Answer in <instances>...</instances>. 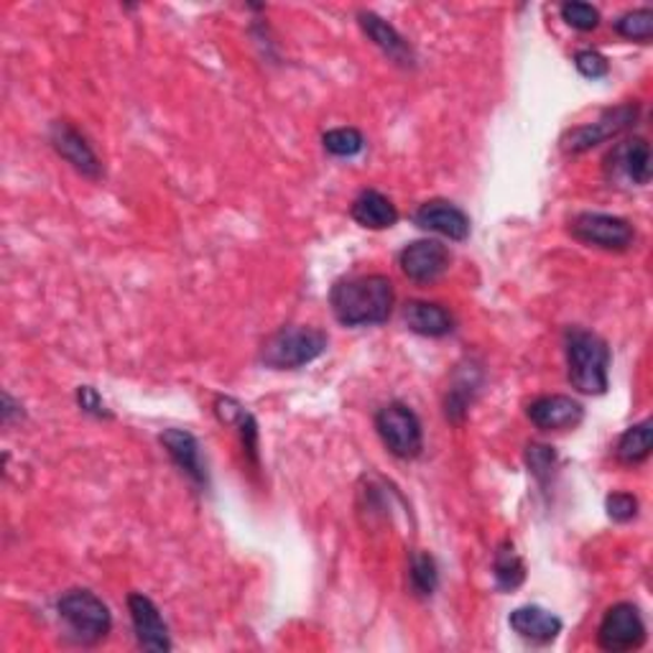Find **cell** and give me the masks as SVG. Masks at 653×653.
<instances>
[{"instance_id":"cell-6","label":"cell","mask_w":653,"mask_h":653,"mask_svg":"<svg viewBox=\"0 0 653 653\" xmlns=\"http://www.w3.org/2000/svg\"><path fill=\"white\" fill-rule=\"evenodd\" d=\"M572 238H577L580 243L603 248V251H629L635 240V230L629 220L617 218V214H603V212H580L574 214L570 222Z\"/></svg>"},{"instance_id":"cell-13","label":"cell","mask_w":653,"mask_h":653,"mask_svg":"<svg viewBox=\"0 0 653 653\" xmlns=\"http://www.w3.org/2000/svg\"><path fill=\"white\" fill-rule=\"evenodd\" d=\"M414 222L421 230H426V233H436L450 240L470 238V218L458 204L446 200H432L421 204L414 214Z\"/></svg>"},{"instance_id":"cell-14","label":"cell","mask_w":653,"mask_h":653,"mask_svg":"<svg viewBox=\"0 0 653 653\" xmlns=\"http://www.w3.org/2000/svg\"><path fill=\"white\" fill-rule=\"evenodd\" d=\"M358 21H360V29L365 31V37L371 39L373 44L381 49L393 64H399V67H414L416 64L414 49H411L409 41L403 39L389 21L381 19L378 13H371V11H360Z\"/></svg>"},{"instance_id":"cell-4","label":"cell","mask_w":653,"mask_h":653,"mask_svg":"<svg viewBox=\"0 0 653 653\" xmlns=\"http://www.w3.org/2000/svg\"><path fill=\"white\" fill-rule=\"evenodd\" d=\"M59 617L70 625L77 639L84 643H98L108 639L113 629V615L108 605L90 590H70L57 603Z\"/></svg>"},{"instance_id":"cell-15","label":"cell","mask_w":653,"mask_h":653,"mask_svg":"<svg viewBox=\"0 0 653 653\" xmlns=\"http://www.w3.org/2000/svg\"><path fill=\"white\" fill-rule=\"evenodd\" d=\"M159 440L179 470L187 472L197 485H208V468H204L200 442H197L194 434L184 432V429H167Z\"/></svg>"},{"instance_id":"cell-9","label":"cell","mask_w":653,"mask_h":653,"mask_svg":"<svg viewBox=\"0 0 653 653\" xmlns=\"http://www.w3.org/2000/svg\"><path fill=\"white\" fill-rule=\"evenodd\" d=\"M450 261L452 255L450 251H446V245L440 243V240H429V238L406 245L399 255L403 277L416 283H432L440 277H444V271L450 269Z\"/></svg>"},{"instance_id":"cell-5","label":"cell","mask_w":653,"mask_h":653,"mask_svg":"<svg viewBox=\"0 0 653 653\" xmlns=\"http://www.w3.org/2000/svg\"><path fill=\"white\" fill-rule=\"evenodd\" d=\"M375 429L391 454L414 460L424 450V429L406 403H389L375 414Z\"/></svg>"},{"instance_id":"cell-10","label":"cell","mask_w":653,"mask_h":653,"mask_svg":"<svg viewBox=\"0 0 653 653\" xmlns=\"http://www.w3.org/2000/svg\"><path fill=\"white\" fill-rule=\"evenodd\" d=\"M49 139H51V145H54V151L59 153V157L70 163L72 169L80 171L82 177H88V179L102 177V163L98 159V153L92 151L88 139H84V135L77 131L72 123H67V120H57V123H51Z\"/></svg>"},{"instance_id":"cell-22","label":"cell","mask_w":653,"mask_h":653,"mask_svg":"<svg viewBox=\"0 0 653 653\" xmlns=\"http://www.w3.org/2000/svg\"><path fill=\"white\" fill-rule=\"evenodd\" d=\"M409 582L416 597H432L436 584H440V572H436V562L432 554L416 552L411 554L409 564Z\"/></svg>"},{"instance_id":"cell-8","label":"cell","mask_w":653,"mask_h":653,"mask_svg":"<svg viewBox=\"0 0 653 653\" xmlns=\"http://www.w3.org/2000/svg\"><path fill=\"white\" fill-rule=\"evenodd\" d=\"M643 641H646V623L633 603H617L603 615V623L597 629V643L603 651H635L643 646Z\"/></svg>"},{"instance_id":"cell-20","label":"cell","mask_w":653,"mask_h":653,"mask_svg":"<svg viewBox=\"0 0 653 653\" xmlns=\"http://www.w3.org/2000/svg\"><path fill=\"white\" fill-rule=\"evenodd\" d=\"M651 421H641V424H633L631 429H625L617 440L615 454L623 465H641V462L649 460L651 454Z\"/></svg>"},{"instance_id":"cell-29","label":"cell","mask_w":653,"mask_h":653,"mask_svg":"<svg viewBox=\"0 0 653 653\" xmlns=\"http://www.w3.org/2000/svg\"><path fill=\"white\" fill-rule=\"evenodd\" d=\"M77 401H80V406L84 414H92V416H110L108 409H106V401L100 399V393L92 389V385H82V389H77Z\"/></svg>"},{"instance_id":"cell-21","label":"cell","mask_w":653,"mask_h":653,"mask_svg":"<svg viewBox=\"0 0 653 653\" xmlns=\"http://www.w3.org/2000/svg\"><path fill=\"white\" fill-rule=\"evenodd\" d=\"M493 574H495L498 587L505 592L521 587L523 580H526V566H523L521 556L515 554L511 541H503V544L498 546L495 560H493Z\"/></svg>"},{"instance_id":"cell-16","label":"cell","mask_w":653,"mask_h":653,"mask_svg":"<svg viewBox=\"0 0 653 653\" xmlns=\"http://www.w3.org/2000/svg\"><path fill=\"white\" fill-rule=\"evenodd\" d=\"M509 623L523 641L539 643V646L552 643L556 635L562 633L560 617H556L554 613H549V610H544V607H539V605L515 607L509 617Z\"/></svg>"},{"instance_id":"cell-27","label":"cell","mask_w":653,"mask_h":653,"mask_svg":"<svg viewBox=\"0 0 653 653\" xmlns=\"http://www.w3.org/2000/svg\"><path fill=\"white\" fill-rule=\"evenodd\" d=\"M526 462H529L531 472H534V475H536L539 480H546L549 472L554 470L556 452L552 450V446H546V444H529V450H526Z\"/></svg>"},{"instance_id":"cell-3","label":"cell","mask_w":653,"mask_h":653,"mask_svg":"<svg viewBox=\"0 0 653 653\" xmlns=\"http://www.w3.org/2000/svg\"><path fill=\"white\" fill-rule=\"evenodd\" d=\"M326 334L314 326H283L263 342L261 360L273 371H297L326 350Z\"/></svg>"},{"instance_id":"cell-1","label":"cell","mask_w":653,"mask_h":653,"mask_svg":"<svg viewBox=\"0 0 653 653\" xmlns=\"http://www.w3.org/2000/svg\"><path fill=\"white\" fill-rule=\"evenodd\" d=\"M332 312L345 326H371L389 322L396 304V291L389 277L371 273V277L340 279L330 291Z\"/></svg>"},{"instance_id":"cell-25","label":"cell","mask_w":653,"mask_h":653,"mask_svg":"<svg viewBox=\"0 0 653 653\" xmlns=\"http://www.w3.org/2000/svg\"><path fill=\"white\" fill-rule=\"evenodd\" d=\"M562 19L577 31H595L600 26V11L595 6L582 3V0H572V3H564L562 8Z\"/></svg>"},{"instance_id":"cell-12","label":"cell","mask_w":653,"mask_h":653,"mask_svg":"<svg viewBox=\"0 0 653 653\" xmlns=\"http://www.w3.org/2000/svg\"><path fill=\"white\" fill-rule=\"evenodd\" d=\"M529 419L541 432H564V429H574L582 424L584 406L572 396L554 393V396H541L531 401Z\"/></svg>"},{"instance_id":"cell-28","label":"cell","mask_w":653,"mask_h":653,"mask_svg":"<svg viewBox=\"0 0 653 653\" xmlns=\"http://www.w3.org/2000/svg\"><path fill=\"white\" fill-rule=\"evenodd\" d=\"M605 509L613 521L629 523L635 519V513H639V501H635L631 493H613V495H607Z\"/></svg>"},{"instance_id":"cell-23","label":"cell","mask_w":653,"mask_h":653,"mask_svg":"<svg viewBox=\"0 0 653 653\" xmlns=\"http://www.w3.org/2000/svg\"><path fill=\"white\" fill-rule=\"evenodd\" d=\"M615 31L617 37L649 44L653 39V11L651 8H635V11L623 13L621 19L615 21Z\"/></svg>"},{"instance_id":"cell-26","label":"cell","mask_w":653,"mask_h":653,"mask_svg":"<svg viewBox=\"0 0 653 653\" xmlns=\"http://www.w3.org/2000/svg\"><path fill=\"white\" fill-rule=\"evenodd\" d=\"M574 67H577V72L582 77H587V80H600V77H605L610 72L607 59L595 49L577 51V54H574Z\"/></svg>"},{"instance_id":"cell-7","label":"cell","mask_w":653,"mask_h":653,"mask_svg":"<svg viewBox=\"0 0 653 653\" xmlns=\"http://www.w3.org/2000/svg\"><path fill=\"white\" fill-rule=\"evenodd\" d=\"M639 115H641L639 102H623V106L610 108L595 120V123L572 128V131L562 139V149L566 153H572V157L574 153L595 149V145L615 139V135H621L623 131H629L631 125H635Z\"/></svg>"},{"instance_id":"cell-24","label":"cell","mask_w":653,"mask_h":653,"mask_svg":"<svg viewBox=\"0 0 653 653\" xmlns=\"http://www.w3.org/2000/svg\"><path fill=\"white\" fill-rule=\"evenodd\" d=\"M322 145L332 157L350 159L365 149V139L358 128H334V131H326L322 135Z\"/></svg>"},{"instance_id":"cell-2","label":"cell","mask_w":653,"mask_h":653,"mask_svg":"<svg viewBox=\"0 0 653 653\" xmlns=\"http://www.w3.org/2000/svg\"><path fill=\"white\" fill-rule=\"evenodd\" d=\"M566 368H570L572 389L587 396H603L607 391L610 371V348L595 332L572 326L564 334Z\"/></svg>"},{"instance_id":"cell-11","label":"cell","mask_w":653,"mask_h":653,"mask_svg":"<svg viewBox=\"0 0 653 653\" xmlns=\"http://www.w3.org/2000/svg\"><path fill=\"white\" fill-rule=\"evenodd\" d=\"M128 613H131L135 639H139V643L145 651H157V653L171 651L169 629L151 597L141 595V592L128 595Z\"/></svg>"},{"instance_id":"cell-18","label":"cell","mask_w":653,"mask_h":653,"mask_svg":"<svg viewBox=\"0 0 653 653\" xmlns=\"http://www.w3.org/2000/svg\"><path fill=\"white\" fill-rule=\"evenodd\" d=\"M350 214L358 225H363L368 230H385L399 222L396 204H393L385 194L375 192V189H365V192H360L358 200L352 202Z\"/></svg>"},{"instance_id":"cell-19","label":"cell","mask_w":653,"mask_h":653,"mask_svg":"<svg viewBox=\"0 0 653 653\" xmlns=\"http://www.w3.org/2000/svg\"><path fill=\"white\" fill-rule=\"evenodd\" d=\"M610 161H617V167L633 184L643 187L651 182V145L646 139H631L617 145Z\"/></svg>"},{"instance_id":"cell-17","label":"cell","mask_w":653,"mask_h":653,"mask_svg":"<svg viewBox=\"0 0 653 653\" xmlns=\"http://www.w3.org/2000/svg\"><path fill=\"white\" fill-rule=\"evenodd\" d=\"M403 322L421 338H444L454 330V317L450 309L434 302H419V299L403 307Z\"/></svg>"}]
</instances>
